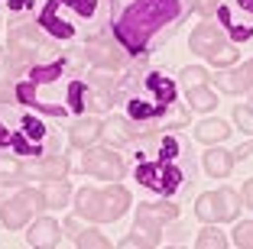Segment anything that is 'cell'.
Returning a JSON list of instances; mask_svg holds the SVG:
<instances>
[{
  "instance_id": "1",
  "label": "cell",
  "mask_w": 253,
  "mask_h": 249,
  "mask_svg": "<svg viewBox=\"0 0 253 249\" xmlns=\"http://www.w3.org/2000/svg\"><path fill=\"white\" fill-rule=\"evenodd\" d=\"M68 71H72V59L68 55H55L49 62L23 68L20 81H16V101L23 107L42 110V113H52V117L82 113L88 81L68 78Z\"/></svg>"
},
{
  "instance_id": "2",
  "label": "cell",
  "mask_w": 253,
  "mask_h": 249,
  "mask_svg": "<svg viewBox=\"0 0 253 249\" xmlns=\"http://www.w3.org/2000/svg\"><path fill=\"white\" fill-rule=\"evenodd\" d=\"M185 16V0H130L114 23V39L126 55L143 59L149 42Z\"/></svg>"
},
{
  "instance_id": "3",
  "label": "cell",
  "mask_w": 253,
  "mask_h": 249,
  "mask_svg": "<svg viewBox=\"0 0 253 249\" xmlns=\"http://www.w3.org/2000/svg\"><path fill=\"white\" fill-rule=\"evenodd\" d=\"M107 7L101 0H45L39 10V30L55 42H75L78 36H101Z\"/></svg>"
},
{
  "instance_id": "4",
  "label": "cell",
  "mask_w": 253,
  "mask_h": 249,
  "mask_svg": "<svg viewBox=\"0 0 253 249\" xmlns=\"http://www.w3.org/2000/svg\"><path fill=\"white\" fill-rule=\"evenodd\" d=\"M149 149H143L140 155H136V169H133V178L143 184V188L156 191V194H163V198H172L179 188H185V169H182L175 159H182L185 155V146H182L172 133H163V136H156L153 142H146Z\"/></svg>"
},
{
  "instance_id": "5",
  "label": "cell",
  "mask_w": 253,
  "mask_h": 249,
  "mask_svg": "<svg viewBox=\"0 0 253 249\" xmlns=\"http://www.w3.org/2000/svg\"><path fill=\"white\" fill-rule=\"evenodd\" d=\"M175 81L163 71H149L140 81H133V88L126 91V120L136 123H149V120L166 117L175 107Z\"/></svg>"
},
{
  "instance_id": "6",
  "label": "cell",
  "mask_w": 253,
  "mask_h": 249,
  "mask_svg": "<svg viewBox=\"0 0 253 249\" xmlns=\"http://www.w3.org/2000/svg\"><path fill=\"white\" fill-rule=\"evenodd\" d=\"M0 146L13 149L23 159H39L52 146V133L33 113H13V117L0 120Z\"/></svg>"
},
{
  "instance_id": "7",
  "label": "cell",
  "mask_w": 253,
  "mask_h": 249,
  "mask_svg": "<svg viewBox=\"0 0 253 249\" xmlns=\"http://www.w3.org/2000/svg\"><path fill=\"white\" fill-rule=\"evenodd\" d=\"M7 52H10V62H13L16 71L62 55V52H55L52 45H49V36H45L39 26L26 23V20H13V23H10V30H7Z\"/></svg>"
},
{
  "instance_id": "8",
  "label": "cell",
  "mask_w": 253,
  "mask_h": 249,
  "mask_svg": "<svg viewBox=\"0 0 253 249\" xmlns=\"http://www.w3.org/2000/svg\"><path fill=\"white\" fill-rule=\"evenodd\" d=\"M130 207V191L124 184H107V188H91L84 184L75 194V213L84 220H97V223H114L120 220Z\"/></svg>"
},
{
  "instance_id": "9",
  "label": "cell",
  "mask_w": 253,
  "mask_h": 249,
  "mask_svg": "<svg viewBox=\"0 0 253 249\" xmlns=\"http://www.w3.org/2000/svg\"><path fill=\"white\" fill-rule=\"evenodd\" d=\"M10 184L7 178H0V223L7 230H23L26 223H33L36 211L45 207L42 198V188H16L10 194Z\"/></svg>"
},
{
  "instance_id": "10",
  "label": "cell",
  "mask_w": 253,
  "mask_h": 249,
  "mask_svg": "<svg viewBox=\"0 0 253 249\" xmlns=\"http://www.w3.org/2000/svg\"><path fill=\"white\" fill-rule=\"evenodd\" d=\"M188 49H192L195 55H205L214 68H234L237 65V55H240V52L224 39V30L214 26V23H198L192 30V36H188Z\"/></svg>"
},
{
  "instance_id": "11",
  "label": "cell",
  "mask_w": 253,
  "mask_h": 249,
  "mask_svg": "<svg viewBox=\"0 0 253 249\" xmlns=\"http://www.w3.org/2000/svg\"><path fill=\"white\" fill-rule=\"evenodd\" d=\"M221 20V30L231 42H247L253 39V0H221L214 10Z\"/></svg>"
},
{
  "instance_id": "12",
  "label": "cell",
  "mask_w": 253,
  "mask_h": 249,
  "mask_svg": "<svg viewBox=\"0 0 253 249\" xmlns=\"http://www.w3.org/2000/svg\"><path fill=\"white\" fill-rule=\"evenodd\" d=\"M244 207L237 191L231 188H217V191H208L195 201V213L201 217V223H221V220H234Z\"/></svg>"
},
{
  "instance_id": "13",
  "label": "cell",
  "mask_w": 253,
  "mask_h": 249,
  "mask_svg": "<svg viewBox=\"0 0 253 249\" xmlns=\"http://www.w3.org/2000/svg\"><path fill=\"white\" fill-rule=\"evenodd\" d=\"M78 172L94 175V178H101V181H120V178L126 175V165L114 149L88 146V152L82 155V162H78Z\"/></svg>"
},
{
  "instance_id": "14",
  "label": "cell",
  "mask_w": 253,
  "mask_h": 249,
  "mask_svg": "<svg viewBox=\"0 0 253 249\" xmlns=\"http://www.w3.org/2000/svg\"><path fill=\"white\" fill-rule=\"evenodd\" d=\"M84 55H88V62L94 68H101V71H117V68H124V45L117 42V39H107V36H91L88 45H84Z\"/></svg>"
},
{
  "instance_id": "15",
  "label": "cell",
  "mask_w": 253,
  "mask_h": 249,
  "mask_svg": "<svg viewBox=\"0 0 253 249\" xmlns=\"http://www.w3.org/2000/svg\"><path fill=\"white\" fill-rule=\"evenodd\" d=\"M159 227H163V223L136 213V227L120 240V249H153V246H159V243H163V230Z\"/></svg>"
},
{
  "instance_id": "16",
  "label": "cell",
  "mask_w": 253,
  "mask_h": 249,
  "mask_svg": "<svg viewBox=\"0 0 253 249\" xmlns=\"http://www.w3.org/2000/svg\"><path fill=\"white\" fill-rule=\"evenodd\" d=\"M211 81H214L221 91H227V94H244V91L253 94V59L240 68H221Z\"/></svg>"
},
{
  "instance_id": "17",
  "label": "cell",
  "mask_w": 253,
  "mask_h": 249,
  "mask_svg": "<svg viewBox=\"0 0 253 249\" xmlns=\"http://www.w3.org/2000/svg\"><path fill=\"white\" fill-rule=\"evenodd\" d=\"M72 172V162L65 155H49L42 159L39 155L33 165H23V178H39V181H52V178H65Z\"/></svg>"
},
{
  "instance_id": "18",
  "label": "cell",
  "mask_w": 253,
  "mask_h": 249,
  "mask_svg": "<svg viewBox=\"0 0 253 249\" xmlns=\"http://www.w3.org/2000/svg\"><path fill=\"white\" fill-rule=\"evenodd\" d=\"M59 233H62V227L52 217H39V220L30 223L26 243H30L33 249H49V246H59Z\"/></svg>"
},
{
  "instance_id": "19",
  "label": "cell",
  "mask_w": 253,
  "mask_h": 249,
  "mask_svg": "<svg viewBox=\"0 0 253 249\" xmlns=\"http://www.w3.org/2000/svg\"><path fill=\"white\" fill-rule=\"evenodd\" d=\"M94 140H101V120L88 117V120H75V126L68 130V142L78 149L94 146Z\"/></svg>"
},
{
  "instance_id": "20",
  "label": "cell",
  "mask_w": 253,
  "mask_h": 249,
  "mask_svg": "<svg viewBox=\"0 0 253 249\" xmlns=\"http://www.w3.org/2000/svg\"><path fill=\"white\" fill-rule=\"evenodd\" d=\"M101 140L114 142V146H126L133 140V130H130V120L126 117H107L101 123Z\"/></svg>"
},
{
  "instance_id": "21",
  "label": "cell",
  "mask_w": 253,
  "mask_h": 249,
  "mask_svg": "<svg viewBox=\"0 0 253 249\" xmlns=\"http://www.w3.org/2000/svg\"><path fill=\"white\" fill-rule=\"evenodd\" d=\"M195 136H198V142H205V146H217V142H224L231 136V126L224 123V120H217V117H208V120H201Z\"/></svg>"
},
{
  "instance_id": "22",
  "label": "cell",
  "mask_w": 253,
  "mask_h": 249,
  "mask_svg": "<svg viewBox=\"0 0 253 249\" xmlns=\"http://www.w3.org/2000/svg\"><path fill=\"white\" fill-rule=\"evenodd\" d=\"M205 172H208L211 178H227L234 172V152L208 149V152H205Z\"/></svg>"
},
{
  "instance_id": "23",
  "label": "cell",
  "mask_w": 253,
  "mask_h": 249,
  "mask_svg": "<svg viewBox=\"0 0 253 249\" xmlns=\"http://www.w3.org/2000/svg\"><path fill=\"white\" fill-rule=\"evenodd\" d=\"M42 198H45V207H52V211H62L72 198V188L65 184V178H52V181L42 184Z\"/></svg>"
},
{
  "instance_id": "24",
  "label": "cell",
  "mask_w": 253,
  "mask_h": 249,
  "mask_svg": "<svg viewBox=\"0 0 253 249\" xmlns=\"http://www.w3.org/2000/svg\"><path fill=\"white\" fill-rule=\"evenodd\" d=\"M136 213L140 217H149V220H156V223H172V220L179 217V207L172 204V201H159V204H140L136 207Z\"/></svg>"
},
{
  "instance_id": "25",
  "label": "cell",
  "mask_w": 253,
  "mask_h": 249,
  "mask_svg": "<svg viewBox=\"0 0 253 249\" xmlns=\"http://www.w3.org/2000/svg\"><path fill=\"white\" fill-rule=\"evenodd\" d=\"M188 104H192V110L211 113V110L217 107V94L208 88V84H198V88H188Z\"/></svg>"
},
{
  "instance_id": "26",
  "label": "cell",
  "mask_w": 253,
  "mask_h": 249,
  "mask_svg": "<svg viewBox=\"0 0 253 249\" xmlns=\"http://www.w3.org/2000/svg\"><path fill=\"white\" fill-rule=\"evenodd\" d=\"M75 246L78 249H107L111 240H107L101 230H78V233H75Z\"/></svg>"
},
{
  "instance_id": "27",
  "label": "cell",
  "mask_w": 253,
  "mask_h": 249,
  "mask_svg": "<svg viewBox=\"0 0 253 249\" xmlns=\"http://www.w3.org/2000/svg\"><path fill=\"white\" fill-rule=\"evenodd\" d=\"M195 246L198 249H224L227 246V236H224L217 227H205L198 236H195Z\"/></svg>"
},
{
  "instance_id": "28",
  "label": "cell",
  "mask_w": 253,
  "mask_h": 249,
  "mask_svg": "<svg viewBox=\"0 0 253 249\" xmlns=\"http://www.w3.org/2000/svg\"><path fill=\"white\" fill-rule=\"evenodd\" d=\"M179 81L185 84V88H198V84H208V81H211V74L205 71L201 65H188V68H182Z\"/></svg>"
},
{
  "instance_id": "29",
  "label": "cell",
  "mask_w": 253,
  "mask_h": 249,
  "mask_svg": "<svg viewBox=\"0 0 253 249\" xmlns=\"http://www.w3.org/2000/svg\"><path fill=\"white\" fill-rule=\"evenodd\" d=\"M0 178L20 181V178H23V162L13 159V155H0Z\"/></svg>"
},
{
  "instance_id": "30",
  "label": "cell",
  "mask_w": 253,
  "mask_h": 249,
  "mask_svg": "<svg viewBox=\"0 0 253 249\" xmlns=\"http://www.w3.org/2000/svg\"><path fill=\"white\" fill-rule=\"evenodd\" d=\"M234 246L240 249H253V220H240L234 230Z\"/></svg>"
},
{
  "instance_id": "31",
  "label": "cell",
  "mask_w": 253,
  "mask_h": 249,
  "mask_svg": "<svg viewBox=\"0 0 253 249\" xmlns=\"http://www.w3.org/2000/svg\"><path fill=\"white\" fill-rule=\"evenodd\" d=\"M234 123L240 126V133H250V136H253V107H250V104L234 107Z\"/></svg>"
},
{
  "instance_id": "32",
  "label": "cell",
  "mask_w": 253,
  "mask_h": 249,
  "mask_svg": "<svg viewBox=\"0 0 253 249\" xmlns=\"http://www.w3.org/2000/svg\"><path fill=\"white\" fill-rule=\"evenodd\" d=\"M16 101V88H10V78L7 81H0V104L7 107V104Z\"/></svg>"
},
{
  "instance_id": "33",
  "label": "cell",
  "mask_w": 253,
  "mask_h": 249,
  "mask_svg": "<svg viewBox=\"0 0 253 249\" xmlns=\"http://www.w3.org/2000/svg\"><path fill=\"white\" fill-rule=\"evenodd\" d=\"M195 3V10H198L201 16H208V13H214L217 7H221V0H192Z\"/></svg>"
},
{
  "instance_id": "34",
  "label": "cell",
  "mask_w": 253,
  "mask_h": 249,
  "mask_svg": "<svg viewBox=\"0 0 253 249\" xmlns=\"http://www.w3.org/2000/svg\"><path fill=\"white\" fill-rule=\"evenodd\" d=\"M10 68H13V62H10V52H7V49H0V81H7V78H10Z\"/></svg>"
},
{
  "instance_id": "35",
  "label": "cell",
  "mask_w": 253,
  "mask_h": 249,
  "mask_svg": "<svg viewBox=\"0 0 253 249\" xmlns=\"http://www.w3.org/2000/svg\"><path fill=\"white\" fill-rule=\"evenodd\" d=\"M240 201L253 211V178H247V181H244V194H240Z\"/></svg>"
},
{
  "instance_id": "36",
  "label": "cell",
  "mask_w": 253,
  "mask_h": 249,
  "mask_svg": "<svg viewBox=\"0 0 253 249\" xmlns=\"http://www.w3.org/2000/svg\"><path fill=\"white\" fill-rule=\"evenodd\" d=\"M3 3H7V7L13 10V13H20V10H30L33 3H36V0H3Z\"/></svg>"
},
{
  "instance_id": "37",
  "label": "cell",
  "mask_w": 253,
  "mask_h": 249,
  "mask_svg": "<svg viewBox=\"0 0 253 249\" xmlns=\"http://www.w3.org/2000/svg\"><path fill=\"white\" fill-rule=\"evenodd\" d=\"M250 152H253V140H250V142H244V146H240L237 152H234V162H237V159H244V155H250Z\"/></svg>"
},
{
  "instance_id": "38",
  "label": "cell",
  "mask_w": 253,
  "mask_h": 249,
  "mask_svg": "<svg viewBox=\"0 0 253 249\" xmlns=\"http://www.w3.org/2000/svg\"><path fill=\"white\" fill-rule=\"evenodd\" d=\"M0 26H3V20H0Z\"/></svg>"
},
{
  "instance_id": "39",
  "label": "cell",
  "mask_w": 253,
  "mask_h": 249,
  "mask_svg": "<svg viewBox=\"0 0 253 249\" xmlns=\"http://www.w3.org/2000/svg\"><path fill=\"white\" fill-rule=\"evenodd\" d=\"M250 107H253V104H250Z\"/></svg>"
}]
</instances>
